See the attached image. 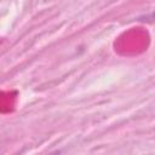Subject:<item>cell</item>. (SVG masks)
Segmentation results:
<instances>
[{
	"label": "cell",
	"mask_w": 155,
	"mask_h": 155,
	"mask_svg": "<svg viewBox=\"0 0 155 155\" xmlns=\"http://www.w3.org/2000/svg\"><path fill=\"white\" fill-rule=\"evenodd\" d=\"M154 17H155V11H154Z\"/></svg>",
	"instance_id": "1"
}]
</instances>
